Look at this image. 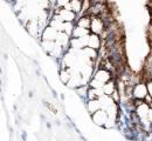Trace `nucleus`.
I'll return each mask as SVG.
<instances>
[{
    "instance_id": "f257e3e1",
    "label": "nucleus",
    "mask_w": 152,
    "mask_h": 141,
    "mask_svg": "<svg viewBox=\"0 0 152 141\" xmlns=\"http://www.w3.org/2000/svg\"><path fill=\"white\" fill-rule=\"evenodd\" d=\"M107 30V25L101 17H91V25H90V32L98 35H102Z\"/></svg>"
},
{
    "instance_id": "f03ea898",
    "label": "nucleus",
    "mask_w": 152,
    "mask_h": 141,
    "mask_svg": "<svg viewBox=\"0 0 152 141\" xmlns=\"http://www.w3.org/2000/svg\"><path fill=\"white\" fill-rule=\"evenodd\" d=\"M54 14H58L63 22H74L76 21V17H77L75 12L67 8H55Z\"/></svg>"
},
{
    "instance_id": "7ed1b4c3",
    "label": "nucleus",
    "mask_w": 152,
    "mask_h": 141,
    "mask_svg": "<svg viewBox=\"0 0 152 141\" xmlns=\"http://www.w3.org/2000/svg\"><path fill=\"white\" fill-rule=\"evenodd\" d=\"M149 95L148 92V86L144 82H138L133 86V99H142L145 100V98Z\"/></svg>"
},
{
    "instance_id": "20e7f679",
    "label": "nucleus",
    "mask_w": 152,
    "mask_h": 141,
    "mask_svg": "<svg viewBox=\"0 0 152 141\" xmlns=\"http://www.w3.org/2000/svg\"><path fill=\"white\" fill-rule=\"evenodd\" d=\"M113 77H114L113 72H110V71H108V69H105L103 67H99L95 72V74H94V79L101 81L103 83H107L110 80H113Z\"/></svg>"
},
{
    "instance_id": "39448f33",
    "label": "nucleus",
    "mask_w": 152,
    "mask_h": 141,
    "mask_svg": "<svg viewBox=\"0 0 152 141\" xmlns=\"http://www.w3.org/2000/svg\"><path fill=\"white\" fill-rule=\"evenodd\" d=\"M91 118H93V121L98 126H105L108 120H109V115H108L107 111L103 108L95 112L94 114H91Z\"/></svg>"
},
{
    "instance_id": "423d86ee",
    "label": "nucleus",
    "mask_w": 152,
    "mask_h": 141,
    "mask_svg": "<svg viewBox=\"0 0 152 141\" xmlns=\"http://www.w3.org/2000/svg\"><path fill=\"white\" fill-rule=\"evenodd\" d=\"M57 35H58V31L56 28H54L53 26L48 25L43 28L42 31V34H41V38L42 40H48V41H56Z\"/></svg>"
},
{
    "instance_id": "0eeeda50",
    "label": "nucleus",
    "mask_w": 152,
    "mask_h": 141,
    "mask_svg": "<svg viewBox=\"0 0 152 141\" xmlns=\"http://www.w3.org/2000/svg\"><path fill=\"white\" fill-rule=\"evenodd\" d=\"M101 45H102V39L98 34L95 33H90L89 34V40H88V47H91L94 49H99L101 48Z\"/></svg>"
},
{
    "instance_id": "6e6552de",
    "label": "nucleus",
    "mask_w": 152,
    "mask_h": 141,
    "mask_svg": "<svg viewBox=\"0 0 152 141\" xmlns=\"http://www.w3.org/2000/svg\"><path fill=\"white\" fill-rule=\"evenodd\" d=\"M87 109L90 114H94L95 112L102 109V102L99 99H95V100H88L87 102Z\"/></svg>"
},
{
    "instance_id": "1a4fd4ad",
    "label": "nucleus",
    "mask_w": 152,
    "mask_h": 141,
    "mask_svg": "<svg viewBox=\"0 0 152 141\" xmlns=\"http://www.w3.org/2000/svg\"><path fill=\"white\" fill-rule=\"evenodd\" d=\"M66 8L75 12L76 14H78L80 12L83 11V0H70L69 5Z\"/></svg>"
},
{
    "instance_id": "9d476101",
    "label": "nucleus",
    "mask_w": 152,
    "mask_h": 141,
    "mask_svg": "<svg viewBox=\"0 0 152 141\" xmlns=\"http://www.w3.org/2000/svg\"><path fill=\"white\" fill-rule=\"evenodd\" d=\"M90 25H91V17L88 14H83L81 18L77 19L76 26L83 27V28H89L90 30Z\"/></svg>"
},
{
    "instance_id": "9b49d317",
    "label": "nucleus",
    "mask_w": 152,
    "mask_h": 141,
    "mask_svg": "<svg viewBox=\"0 0 152 141\" xmlns=\"http://www.w3.org/2000/svg\"><path fill=\"white\" fill-rule=\"evenodd\" d=\"M91 32L89 28H83V27H80V26H75L74 31H73V38H83V37H87L89 35Z\"/></svg>"
},
{
    "instance_id": "f8f14e48",
    "label": "nucleus",
    "mask_w": 152,
    "mask_h": 141,
    "mask_svg": "<svg viewBox=\"0 0 152 141\" xmlns=\"http://www.w3.org/2000/svg\"><path fill=\"white\" fill-rule=\"evenodd\" d=\"M82 53L84 54V57H86V59H90V60H95L96 58H97V49H94V48H91V47H84L83 49H82Z\"/></svg>"
},
{
    "instance_id": "ddd939ff",
    "label": "nucleus",
    "mask_w": 152,
    "mask_h": 141,
    "mask_svg": "<svg viewBox=\"0 0 152 141\" xmlns=\"http://www.w3.org/2000/svg\"><path fill=\"white\" fill-rule=\"evenodd\" d=\"M117 89V85L115 83L114 80H110L109 82H107L103 87V91H104V94L105 95H111Z\"/></svg>"
},
{
    "instance_id": "4468645a",
    "label": "nucleus",
    "mask_w": 152,
    "mask_h": 141,
    "mask_svg": "<svg viewBox=\"0 0 152 141\" xmlns=\"http://www.w3.org/2000/svg\"><path fill=\"white\" fill-rule=\"evenodd\" d=\"M72 78H73V75L70 74L69 69L63 68V69L60 71V80L62 81L63 83H69L70 80H72Z\"/></svg>"
},
{
    "instance_id": "2eb2a0df",
    "label": "nucleus",
    "mask_w": 152,
    "mask_h": 141,
    "mask_svg": "<svg viewBox=\"0 0 152 141\" xmlns=\"http://www.w3.org/2000/svg\"><path fill=\"white\" fill-rule=\"evenodd\" d=\"M104 85H105V83H103V82H101V81L96 80V79H94V78L89 81V86H90L91 88H96V89L103 88V87H104Z\"/></svg>"
},
{
    "instance_id": "dca6fc26",
    "label": "nucleus",
    "mask_w": 152,
    "mask_h": 141,
    "mask_svg": "<svg viewBox=\"0 0 152 141\" xmlns=\"http://www.w3.org/2000/svg\"><path fill=\"white\" fill-rule=\"evenodd\" d=\"M70 0H56L55 1V6L56 8H66L69 5Z\"/></svg>"
},
{
    "instance_id": "f3484780",
    "label": "nucleus",
    "mask_w": 152,
    "mask_h": 141,
    "mask_svg": "<svg viewBox=\"0 0 152 141\" xmlns=\"http://www.w3.org/2000/svg\"><path fill=\"white\" fill-rule=\"evenodd\" d=\"M146 86H148V92H149V95L152 98V79L146 81Z\"/></svg>"
},
{
    "instance_id": "a211bd4d",
    "label": "nucleus",
    "mask_w": 152,
    "mask_h": 141,
    "mask_svg": "<svg viewBox=\"0 0 152 141\" xmlns=\"http://www.w3.org/2000/svg\"><path fill=\"white\" fill-rule=\"evenodd\" d=\"M49 1H52V2H55V1H56V0H49Z\"/></svg>"
},
{
    "instance_id": "6ab92c4d",
    "label": "nucleus",
    "mask_w": 152,
    "mask_h": 141,
    "mask_svg": "<svg viewBox=\"0 0 152 141\" xmlns=\"http://www.w3.org/2000/svg\"><path fill=\"white\" fill-rule=\"evenodd\" d=\"M150 108H151V109H152V102H151V103H150Z\"/></svg>"
}]
</instances>
